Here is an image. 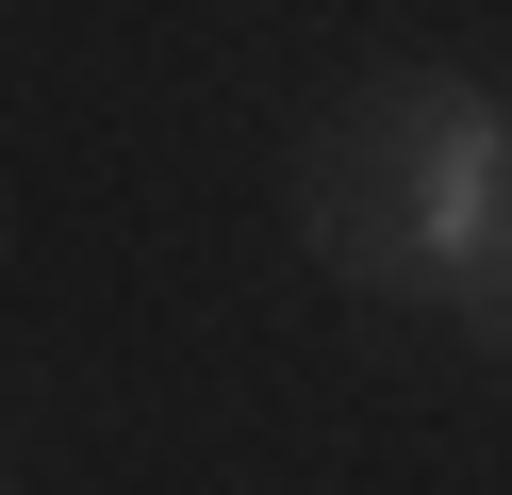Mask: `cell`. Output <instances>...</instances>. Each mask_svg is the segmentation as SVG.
<instances>
[{
  "instance_id": "6da1fadb",
  "label": "cell",
  "mask_w": 512,
  "mask_h": 495,
  "mask_svg": "<svg viewBox=\"0 0 512 495\" xmlns=\"http://www.w3.org/2000/svg\"><path fill=\"white\" fill-rule=\"evenodd\" d=\"M298 198H314V248H331L347 281L430 297L479 347H512V99L413 66V83L347 99V116L314 132Z\"/></svg>"
}]
</instances>
